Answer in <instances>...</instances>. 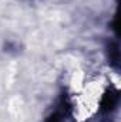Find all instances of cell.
I'll return each instance as SVG.
<instances>
[{"mask_svg": "<svg viewBox=\"0 0 121 122\" xmlns=\"http://www.w3.org/2000/svg\"><path fill=\"white\" fill-rule=\"evenodd\" d=\"M117 101H118V95H117V92H107V94L103 97L101 107H103L104 111H111V109L117 105Z\"/></svg>", "mask_w": 121, "mask_h": 122, "instance_id": "obj_1", "label": "cell"}, {"mask_svg": "<svg viewBox=\"0 0 121 122\" xmlns=\"http://www.w3.org/2000/svg\"><path fill=\"white\" fill-rule=\"evenodd\" d=\"M46 122H63V115H61V112H54L53 115L49 117V119Z\"/></svg>", "mask_w": 121, "mask_h": 122, "instance_id": "obj_2", "label": "cell"}]
</instances>
